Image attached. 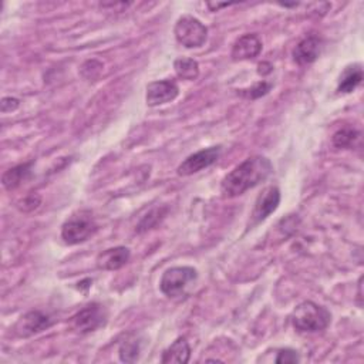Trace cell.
Masks as SVG:
<instances>
[{
    "instance_id": "6da1fadb",
    "label": "cell",
    "mask_w": 364,
    "mask_h": 364,
    "mask_svg": "<svg viewBox=\"0 0 364 364\" xmlns=\"http://www.w3.org/2000/svg\"><path fill=\"white\" fill-rule=\"evenodd\" d=\"M273 165L270 160L255 155L235 167L221 182V192L225 198H235L255 188L272 174Z\"/></svg>"
},
{
    "instance_id": "7a4b0ae2",
    "label": "cell",
    "mask_w": 364,
    "mask_h": 364,
    "mask_svg": "<svg viewBox=\"0 0 364 364\" xmlns=\"http://www.w3.org/2000/svg\"><path fill=\"white\" fill-rule=\"evenodd\" d=\"M330 321V311L326 307L310 300L297 304L292 313V324L297 331L302 333L323 331L329 327Z\"/></svg>"
},
{
    "instance_id": "3957f363",
    "label": "cell",
    "mask_w": 364,
    "mask_h": 364,
    "mask_svg": "<svg viewBox=\"0 0 364 364\" xmlns=\"http://www.w3.org/2000/svg\"><path fill=\"white\" fill-rule=\"evenodd\" d=\"M97 231V224L90 211L73 214L62 226V238L67 245H79L89 241Z\"/></svg>"
},
{
    "instance_id": "277c9868",
    "label": "cell",
    "mask_w": 364,
    "mask_h": 364,
    "mask_svg": "<svg viewBox=\"0 0 364 364\" xmlns=\"http://www.w3.org/2000/svg\"><path fill=\"white\" fill-rule=\"evenodd\" d=\"M175 39L187 49L202 48L208 38V28L194 16H182L174 28Z\"/></svg>"
},
{
    "instance_id": "5b68a950",
    "label": "cell",
    "mask_w": 364,
    "mask_h": 364,
    "mask_svg": "<svg viewBox=\"0 0 364 364\" xmlns=\"http://www.w3.org/2000/svg\"><path fill=\"white\" fill-rule=\"evenodd\" d=\"M198 277L197 269L191 266L170 268L162 273L160 289L168 297H178L184 294L187 287L192 285Z\"/></svg>"
},
{
    "instance_id": "8992f818",
    "label": "cell",
    "mask_w": 364,
    "mask_h": 364,
    "mask_svg": "<svg viewBox=\"0 0 364 364\" xmlns=\"http://www.w3.org/2000/svg\"><path fill=\"white\" fill-rule=\"evenodd\" d=\"M107 317L109 314L104 306L92 303L72 317V329L80 334H87L106 326Z\"/></svg>"
},
{
    "instance_id": "52a82bcc",
    "label": "cell",
    "mask_w": 364,
    "mask_h": 364,
    "mask_svg": "<svg viewBox=\"0 0 364 364\" xmlns=\"http://www.w3.org/2000/svg\"><path fill=\"white\" fill-rule=\"evenodd\" d=\"M221 157V147H211L206 150H201L192 155H189L180 167H178V175L181 177H189L194 175L204 168L211 167L215 164Z\"/></svg>"
},
{
    "instance_id": "ba28073f",
    "label": "cell",
    "mask_w": 364,
    "mask_h": 364,
    "mask_svg": "<svg viewBox=\"0 0 364 364\" xmlns=\"http://www.w3.org/2000/svg\"><path fill=\"white\" fill-rule=\"evenodd\" d=\"M52 326V319L40 310H32L23 314L13 326V333L18 337L35 336Z\"/></svg>"
},
{
    "instance_id": "9c48e42d",
    "label": "cell",
    "mask_w": 364,
    "mask_h": 364,
    "mask_svg": "<svg viewBox=\"0 0 364 364\" xmlns=\"http://www.w3.org/2000/svg\"><path fill=\"white\" fill-rule=\"evenodd\" d=\"M180 94V89L175 82L171 80H161L153 82L147 86V104L150 107H158L165 103L174 101Z\"/></svg>"
},
{
    "instance_id": "30bf717a",
    "label": "cell",
    "mask_w": 364,
    "mask_h": 364,
    "mask_svg": "<svg viewBox=\"0 0 364 364\" xmlns=\"http://www.w3.org/2000/svg\"><path fill=\"white\" fill-rule=\"evenodd\" d=\"M280 204V191L277 187H268L263 189V192L258 197L253 212H252V221L253 225H258L263 222L268 216H270Z\"/></svg>"
},
{
    "instance_id": "8fae6325",
    "label": "cell",
    "mask_w": 364,
    "mask_h": 364,
    "mask_svg": "<svg viewBox=\"0 0 364 364\" xmlns=\"http://www.w3.org/2000/svg\"><path fill=\"white\" fill-rule=\"evenodd\" d=\"M260 52H262V42L259 40V38L256 35H245L233 43L231 56L235 62H241V60L255 59L259 56Z\"/></svg>"
},
{
    "instance_id": "7c38bea8",
    "label": "cell",
    "mask_w": 364,
    "mask_h": 364,
    "mask_svg": "<svg viewBox=\"0 0 364 364\" xmlns=\"http://www.w3.org/2000/svg\"><path fill=\"white\" fill-rule=\"evenodd\" d=\"M321 52V40L316 36H309L303 39L293 50V60L300 65L306 66L317 60Z\"/></svg>"
},
{
    "instance_id": "4fadbf2b",
    "label": "cell",
    "mask_w": 364,
    "mask_h": 364,
    "mask_svg": "<svg viewBox=\"0 0 364 364\" xmlns=\"http://www.w3.org/2000/svg\"><path fill=\"white\" fill-rule=\"evenodd\" d=\"M131 252L126 246H117L104 250L97 258V266L103 270H118L130 260Z\"/></svg>"
},
{
    "instance_id": "5bb4252c",
    "label": "cell",
    "mask_w": 364,
    "mask_h": 364,
    "mask_svg": "<svg viewBox=\"0 0 364 364\" xmlns=\"http://www.w3.org/2000/svg\"><path fill=\"white\" fill-rule=\"evenodd\" d=\"M191 358V347L185 337H178L164 353L161 357L162 363H178L185 364Z\"/></svg>"
},
{
    "instance_id": "9a60e30c",
    "label": "cell",
    "mask_w": 364,
    "mask_h": 364,
    "mask_svg": "<svg viewBox=\"0 0 364 364\" xmlns=\"http://www.w3.org/2000/svg\"><path fill=\"white\" fill-rule=\"evenodd\" d=\"M363 82V69L360 65H353L344 69L343 75L340 76L337 92L343 94L353 93Z\"/></svg>"
},
{
    "instance_id": "2e32d148",
    "label": "cell",
    "mask_w": 364,
    "mask_h": 364,
    "mask_svg": "<svg viewBox=\"0 0 364 364\" xmlns=\"http://www.w3.org/2000/svg\"><path fill=\"white\" fill-rule=\"evenodd\" d=\"M32 167H33V162H28V164H21V165L6 171L2 178L4 187L8 191H12V189H16L18 187H21L26 180L31 178Z\"/></svg>"
},
{
    "instance_id": "e0dca14e",
    "label": "cell",
    "mask_w": 364,
    "mask_h": 364,
    "mask_svg": "<svg viewBox=\"0 0 364 364\" xmlns=\"http://www.w3.org/2000/svg\"><path fill=\"white\" fill-rule=\"evenodd\" d=\"M174 69H175L177 76L180 79H182V80L194 82L199 76V65H198V62L194 60V59H189V57L177 59L174 62Z\"/></svg>"
},
{
    "instance_id": "ac0fdd59",
    "label": "cell",
    "mask_w": 364,
    "mask_h": 364,
    "mask_svg": "<svg viewBox=\"0 0 364 364\" xmlns=\"http://www.w3.org/2000/svg\"><path fill=\"white\" fill-rule=\"evenodd\" d=\"M141 353V341L137 337H128L120 344V360L123 363H134L140 358Z\"/></svg>"
},
{
    "instance_id": "d6986e66",
    "label": "cell",
    "mask_w": 364,
    "mask_h": 364,
    "mask_svg": "<svg viewBox=\"0 0 364 364\" xmlns=\"http://www.w3.org/2000/svg\"><path fill=\"white\" fill-rule=\"evenodd\" d=\"M360 133L353 127H343L333 136V144L337 148H351L358 140Z\"/></svg>"
},
{
    "instance_id": "ffe728a7",
    "label": "cell",
    "mask_w": 364,
    "mask_h": 364,
    "mask_svg": "<svg viewBox=\"0 0 364 364\" xmlns=\"http://www.w3.org/2000/svg\"><path fill=\"white\" fill-rule=\"evenodd\" d=\"M272 89V84L268 83V82H259L256 83L253 87H250L249 90H242V96L250 99V100H256V99H260L263 96H266Z\"/></svg>"
},
{
    "instance_id": "44dd1931",
    "label": "cell",
    "mask_w": 364,
    "mask_h": 364,
    "mask_svg": "<svg viewBox=\"0 0 364 364\" xmlns=\"http://www.w3.org/2000/svg\"><path fill=\"white\" fill-rule=\"evenodd\" d=\"M275 361L279 363V364H283V363H299L300 361V355L293 348H280V350H277V357L275 358Z\"/></svg>"
},
{
    "instance_id": "7402d4cb",
    "label": "cell",
    "mask_w": 364,
    "mask_h": 364,
    "mask_svg": "<svg viewBox=\"0 0 364 364\" xmlns=\"http://www.w3.org/2000/svg\"><path fill=\"white\" fill-rule=\"evenodd\" d=\"M21 106V101L15 97H5L0 103V109H2V113H12Z\"/></svg>"
},
{
    "instance_id": "603a6c76",
    "label": "cell",
    "mask_w": 364,
    "mask_h": 364,
    "mask_svg": "<svg viewBox=\"0 0 364 364\" xmlns=\"http://www.w3.org/2000/svg\"><path fill=\"white\" fill-rule=\"evenodd\" d=\"M258 67H259V69H258V73H259L260 76H268V75H270V73L273 72V67H272L269 63H260Z\"/></svg>"
}]
</instances>
